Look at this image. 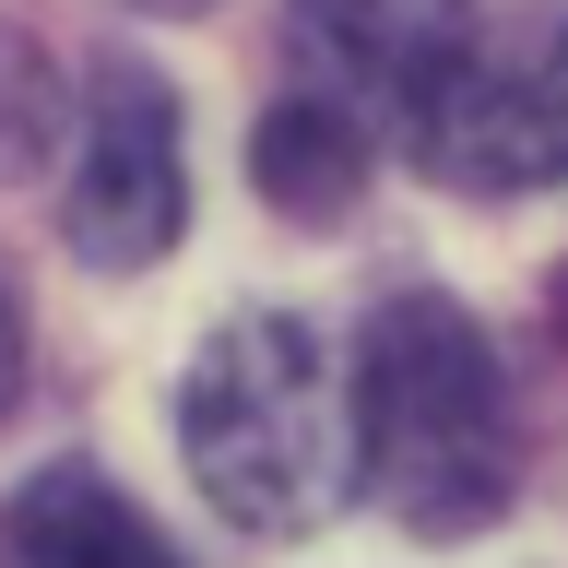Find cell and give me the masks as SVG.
I'll return each mask as SVG.
<instances>
[{"mask_svg": "<svg viewBox=\"0 0 568 568\" xmlns=\"http://www.w3.org/2000/svg\"><path fill=\"white\" fill-rule=\"evenodd\" d=\"M355 403V486L415 532H486L521 486V403L509 367L450 296H379L344 367Z\"/></svg>", "mask_w": 568, "mask_h": 568, "instance_id": "cell-1", "label": "cell"}, {"mask_svg": "<svg viewBox=\"0 0 568 568\" xmlns=\"http://www.w3.org/2000/svg\"><path fill=\"white\" fill-rule=\"evenodd\" d=\"M131 12H213V0H131Z\"/></svg>", "mask_w": 568, "mask_h": 568, "instance_id": "cell-10", "label": "cell"}, {"mask_svg": "<svg viewBox=\"0 0 568 568\" xmlns=\"http://www.w3.org/2000/svg\"><path fill=\"white\" fill-rule=\"evenodd\" d=\"M71 178H60V225L95 273H142L166 261L190 225V166H178V95L142 60H106L71 106Z\"/></svg>", "mask_w": 568, "mask_h": 568, "instance_id": "cell-4", "label": "cell"}, {"mask_svg": "<svg viewBox=\"0 0 568 568\" xmlns=\"http://www.w3.org/2000/svg\"><path fill=\"white\" fill-rule=\"evenodd\" d=\"M462 36H474V0H296L284 60L308 95H332L344 119L403 142V119L426 106V83L450 71Z\"/></svg>", "mask_w": 568, "mask_h": 568, "instance_id": "cell-5", "label": "cell"}, {"mask_svg": "<svg viewBox=\"0 0 568 568\" xmlns=\"http://www.w3.org/2000/svg\"><path fill=\"white\" fill-rule=\"evenodd\" d=\"M0 568H178V557L106 474L48 462V474L12 497V521H0Z\"/></svg>", "mask_w": 568, "mask_h": 568, "instance_id": "cell-6", "label": "cell"}, {"mask_svg": "<svg viewBox=\"0 0 568 568\" xmlns=\"http://www.w3.org/2000/svg\"><path fill=\"white\" fill-rule=\"evenodd\" d=\"M367 154H379V131L344 119L332 95H308V83L248 131V178H261V202L296 213V225H344L355 190H367Z\"/></svg>", "mask_w": 568, "mask_h": 568, "instance_id": "cell-7", "label": "cell"}, {"mask_svg": "<svg viewBox=\"0 0 568 568\" xmlns=\"http://www.w3.org/2000/svg\"><path fill=\"white\" fill-rule=\"evenodd\" d=\"M60 131H71V95L48 71V48L24 24H0V178H36L60 154Z\"/></svg>", "mask_w": 568, "mask_h": 568, "instance_id": "cell-8", "label": "cell"}, {"mask_svg": "<svg viewBox=\"0 0 568 568\" xmlns=\"http://www.w3.org/2000/svg\"><path fill=\"white\" fill-rule=\"evenodd\" d=\"M178 450L237 532H308L355 486V403L308 320L237 308L178 379Z\"/></svg>", "mask_w": 568, "mask_h": 568, "instance_id": "cell-2", "label": "cell"}, {"mask_svg": "<svg viewBox=\"0 0 568 568\" xmlns=\"http://www.w3.org/2000/svg\"><path fill=\"white\" fill-rule=\"evenodd\" d=\"M403 154L438 190H474V202L557 190L568 178V0L497 12V24L462 36L450 71L426 83V106L403 119Z\"/></svg>", "mask_w": 568, "mask_h": 568, "instance_id": "cell-3", "label": "cell"}, {"mask_svg": "<svg viewBox=\"0 0 568 568\" xmlns=\"http://www.w3.org/2000/svg\"><path fill=\"white\" fill-rule=\"evenodd\" d=\"M12 379H24V332H12V296H0V403H12Z\"/></svg>", "mask_w": 568, "mask_h": 568, "instance_id": "cell-9", "label": "cell"}]
</instances>
